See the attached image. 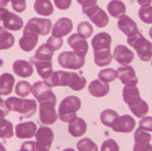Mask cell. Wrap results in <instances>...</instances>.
I'll use <instances>...</instances> for the list:
<instances>
[{
	"mask_svg": "<svg viewBox=\"0 0 152 151\" xmlns=\"http://www.w3.org/2000/svg\"><path fill=\"white\" fill-rule=\"evenodd\" d=\"M80 100L77 96H68L63 98L58 110V118L63 122H72L77 117V112L80 108Z\"/></svg>",
	"mask_w": 152,
	"mask_h": 151,
	"instance_id": "obj_1",
	"label": "cell"
},
{
	"mask_svg": "<svg viewBox=\"0 0 152 151\" xmlns=\"http://www.w3.org/2000/svg\"><path fill=\"white\" fill-rule=\"evenodd\" d=\"M8 108L10 111L18 112L21 115V117H31L37 112V102L34 100L21 98V97H9L5 101Z\"/></svg>",
	"mask_w": 152,
	"mask_h": 151,
	"instance_id": "obj_2",
	"label": "cell"
},
{
	"mask_svg": "<svg viewBox=\"0 0 152 151\" xmlns=\"http://www.w3.org/2000/svg\"><path fill=\"white\" fill-rule=\"evenodd\" d=\"M127 43L136 51L138 58L142 62L152 61V43L146 39L140 32L132 37H128Z\"/></svg>",
	"mask_w": 152,
	"mask_h": 151,
	"instance_id": "obj_3",
	"label": "cell"
},
{
	"mask_svg": "<svg viewBox=\"0 0 152 151\" xmlns=\"http://www.w3.org/2000/svg\"><path fill=\"white\" fill-rule=\"evenodd\" d=\"M84 57L77 54L75 52H63L58 56L59 66L66 69H80L84 66Z\"/></svg>",
	"mask_w": 152,
	"mask_h": 151,
	"instance_id": "obj_4",
	"label": "cell"
},
{
	"mask_svg": "<svg viewBox=\"0 0 152 151\" xmlns=\"http://www.w3.org/2000/svg\"><path fill=\"white\" fill-rule=\"evenodd\" d=\"M57 101H48L39 103V120L43 125H53L58 120V113L56 111Z\"/></svg>",
	"mask_w": 152,
	"mask_h": 151,
	"instance_id": "obj_5",
	"label": "cell"
},
{
	"mask_svg": "<svg viewBox=\"0 0 152 151\" xmlns=\"http://www.w3.org/2000/svg\"><path fill=\"white\" fill-rule=\"evenodd\" d=\"M54 140V133L50 127L42 126L35 133V144L38 151H49Z\"/></svg>",
	"mask_w": 152,
	"mask_h": 151,
	"instance_id": "obj_6",
	"label": "cell"
},
{
	"mask_svg": "<svg viewBox=\"0 0 152 151\" xmlns=\"http://www.w3.org/2000/svg\"><path fill=\"white\" fill-rule=\"evenodd\" d=\"M33 96L35 97V100L39 102H48V101H57V96L53 93L52 87H49L44 81H38L33 84L31 88Z\"/></svg>",
	"mask_w": 152,
	"mask_h": 151,
	"instance_id": "obj_7",
	"label": "cell"
},
{
	"mask_svg": "<svg viewBox=\"0 0 152 151\" xmlns=\"http://www.w3.org/2000/svg\"><path fill=\"white\" fill-rule=\"evenodd\" d=\"M26 26L31 29L38 35H47L52 32V21L48 18H31L26 23Z\"/></svg>",
	"mask_w": 152,
	"mask_h": 151,
	"instance_id": "obj_8",
	"label": "cell"
},
{
	"mask_svg": "<svg viewBox=\"0 0 152 151\" xmlns=\"http://www.w3.org/2000/svg\"><path fill=\"white\" fill-rule=\"evenodd\" d=\"M136 127V121L132 116L129 115H123L118 116L117 120L113 122L111 128L115 132H123V133H129L134 130Z\"/></svg>",
	"mask_w": 152,
	"mask_h": 151,
	"instance_id": "obj_9",
	"label": "cell"
},
{
	"mask_svg": "<svg viewBox=\"0 0 152 151\" xmlns=\"http://www.w3.org/2000/svg\"><path fill=\"white\" fill-rule=\"evenodd\" d=\"M38 38H39V35L35 32H33L26 25H24L23 37L19 39V47L24 52H31L38 44Z\"/></svg>",
	"mask_w": 152,
	"mask_h": 151,
	"instance_id": "obj_10",
	"label": "cell"
},
{
	"mask_svg": "<svg viewBox=\"0 0 152 151\" xmlns=\"http://www.w3.org/2000/svg\"><path fill=\"white\" fill-rule=\"evenodd\" d=\"M113 59L119 63L121 66H126V64H131L134 59L133 52L126 45H116L113 49Z\"/></svg>",
	"mask_w": 152,
	"mask_h": 151,
	"instance_id": "obj_11",
	"label": "cell"
},
{
	"mask_svg": "<svg viewBox=\"0 0 152 151\" xmlns=\"http://www.w3.org/2000/svg\"><path fill=\"white\" fill-rule=\"evenodd\" d=\"M117 76H118V79L124 86H137L138 83V79L136 77V71L129 64L119 67L117 69Z\"/></svg>",
	"mask_w": 152,
	"mask_h": 151,
	"instance_id": "obj_12",
	"label": "cell"
},
{
	"mask_svg": "<svg viewBox=\"0 0 152 151\" xmlns=\"http://www.w3.org/2000/svg\"><path fill=\"white\" fill-rule=\"evenodd\" d=\"M68 44L73 49V52H75L77 54L82 56V57H86L87 52H88V43H87L86 38H83L82 35H79L78 33L69 35Z\"/></svg>",
	"mask_w": 152,
	"mask_h": 151,
	"instance_id": "obj_13",
	"label": "cell"
},
{
	"mask_svg": "<svg viewBox=\"0 0 152 151\" xmlns=\"http://www.w3.org/2000/svg\"><path fill=\"white\" fill-rule=\"evenodd\" d=\"M73 28V23L69 18H61L56 21V24L52 28V34L53 37L57 38H63L64 35H68Z\"/></svg>",
	"mask_w": 152,
	"mask_h": 151,
	"instance_id": "obj_14",
	"label": "cell"
},
{
	"mask_svg": "<svg viewBox=\"0 0 152 151\" xmlns=\"http://www.w3.org/2000/svg\"><path fill=\"white\" fill-rule=\"evenodd\" d=\"M69 77H70V72L56 71V72H53L50 77L45 79L44 82L49 86V87H66V86H68Z\"/></svg>",
	"mask_w": 152,
	"mask_h": 151,
	"instance_id": "obj_15",
	"label": "cell"
},
{
	"mask_svg": "<svg viewBox=\"0 0 152 151\" xmlns=\"http://www.w3.org/2000/svg\"><path fill=\"white\" fill-rule=\"evenodd\" d=\"M118 29L121 30L124 35H127V38L138 33V26L136 24V21L129 18L128 15H122V17L118 19Z\"/></svg>",
	"mask_w": 152,
	"mask_h": 151,
	"instance_id": "obj_16",
	"label": "cell"
},
{
	"mask_svg": "<svg viewBox=\"0 0 152 151\" xmlns=\"http://www.w3.org/2000/svg\"><path fill=\"white\" fill-rule=\"evenodd\" d=\"M111 43H112V38L111 35L106 33V32H101V33L96 34L92 39V47L93 51H104V49H111Z\"/></svg>",
	"mask_w": 152,
	"mask_h": 151,
	"instance_id": "obj_17",
	"label": "cell"
},
{
	"mask_svg": "<svg viewBox=\"0 0 152 151\" xmlns=\"http://www.w3.org/2000/svg\"><path fill=\"white\" fill-rule=\"evenodd\" d=\"M37 131L38 128L34 122H23L15 127V136L18 139H30L35 136Z\"/></svg>",
	"mask_w": 152,
	"mask_h": 151,
	"instance_id": "obj_18",
	"label": "cell"
},
{
	"mask_svg": "<svg viewBox=\"0 0 152 151\" xmlns=\"http://www.w3.org/2000/svg\"><path fill=\"white\" fill-rule=\"evenodd\" d=\"M13 71L15 74L21 78H28L30 76H33L34 68L30 62L23 61V59H18V61H15L13 64Z\"/></svg>",
	"mask_w": 152,
	"mask_h": 151,
	"instance_id": "obj_19",
	"label": "cell"
},
{
	"mask_svg": "<svg viewBox=\"0 0 152 151\" xmlns=\"http://www.w3.org/2000/svg\"><path fill=\"white\" fill-rule=\"evenodd\" d=\"M122 97H123V101L128 105V107L142 100L137 86H124L122 91Z\"/></svg>",
	"mask_w": 152,
	"mask_h": 151,
	"instance_id": "obj_20",
	"label": "cell"
},
{
	"mask_svg": "<svg viewBox=\"0 0 152 151\" xmlns=\"http://www.w3.org/2000/svg\"><path fill=\"white\" fill-rule=\"evenodd\" d=\"M3 26L5 29H8V30H14V32H17V30H20L21 28H23V19H21L19 15L17 14H14L12 12H9L7 15H5V18L3 19Z\"/></svg>",
	"mask_w": 152,
	"mask_h": 151,
	"instance_id": "obj_21",
	"label": "cell"
},
{
	"mask_svg": "<svg viewBox=\"0 0 152 151\" xmlns=\"http://www.w3.org/2000/svg\"><path fill=\"white\" fill-rule=\"evenodd\" d=\"M88 91L93 97H104L110 93V86L99 79H94L89 83Z\"/></svg>",
	"mask_w": 152,
	"mask_h": 151,
	"instance_id": "obj_22",
	"label": "cell"
},
{
	"mask_svg": "<svg viewBox=\"0 0 152 151\" xmlns=\"http://www.w3.org/2000/svg\"><path fill=\"white\" fill-rule=\"evenodd\" d=\"M87 131V123L83 118L75 117L72 122H69L68 126V132L72 135L73 137H80L83 136Z\"/></svg>",
	"mask_w": 152,
	"mask_h": 151,
	"instance_id": "obj_23",
	"label": "cell"
},
{
	"mask_svg": "<svg viewBox=\"0 0 152 151\" xmlns=\"http://www.w3.org/2000/svg\"><path fill=\"white\" fill-rule=\"evenodd\" d=\"M88 18L93 21V24L97 25L98 28H104V26L108 25V21H110V18H108L107 13L103 9H101L99 7L96 8L93 10V13H91L88 15Z\"/></svg>",
	"mask_w": 152,
	"mask_h": 151,
	"instance_id": "obj_24",
	"label": "cell"
},
{
	"mask_svg": "<svg viewBox=\"0 0 152 151\" xmlns=\"http://www.w3.org/2000/svg\"><path fill=\"white\" fill-rule=\"evenodd\" d=\"M15 83L14 76L10 73H3L0 76V96H8L12 93Z\"/></svg>",
	"mask_w": 152,
	"mask_h": 151,
	"instance_id": "obj_25",
	"label": "cell"
},
{
	"mask_svg": "<svg viewBox=\"0 0 152 151\" xmlns=\"http://www.w3.org/2000/svg\"><path fill=\"white\" fill-rule=\"evenodd\" d=\"M34 10L38 15L49 17L53 14L54 8L50 0H35L34 1Z\"/></svg>",
	"mask_w": 152,
	"mask_h": 151,
	"instance_id": "obj_26",
	"label": "cell"
},
{
	"mask_svg": "<svg viewBox=\"0 0 152 151\" xmlns=\"http://www.w3.org/2000/svg\"><path fill=\"white\" fill-rule=\"evenodd\" d=\"M30 63L35 66L38 74L43 78V81L48 79L53 73V66L52 62H40V61H30Z\"/></svg>",
	"mask_w": 152,
	"mask_h": 151,
	"instance_id": "obj_27",
	"label": "cell"
},
{
	"mask_svg": "<svg viewBox=\"0 0 152 151\" xmlns=\"http://www.w3.org/2000/svg\"><path fill=\"white\" fill-rule=\"evenodd\" d=\"M107 10L110 15H112L113 18H121L122 15L126 13V5H124L121 0H111L107 5Z\"/></svg>",
	"mask_w": 152,
	"mask_h": 151,
	"instance_id": "obj_28",
	"label": "cell"
},
{
	"mask_svg": "<svg viewBox=\"0 0 152 151\" xmlns=\"http://www.w3.org/2000/svg\"><path fill=\"white\" fill-rule=\"evenodd\" d=\"M15 38L10 33L8 29H5L4 26H0V51L9 49L14 45Z\"/></svg>",
	"mask_w": 152,
	"mask_h": 151,
	"instance_id": "obj_29",
	"label": "cell"
},
{
	"mask_svg": "<svg viewBox=\"0 0 152 151\" xmlns=\"http://www.w3.org/2000/svg\"><path fill=\"white\" fill-rule=\"evenodd\" d=\"M53 52L45 44H42L35 51V54L30 58V61H40V62H52Z\"/></svg>",
	"mask_w": 152,
	"mask_h": 151,
	"instance_id": "obj_30",
	"label": "cell"
},
{
	"mask_svg": "<svg viewBox=\"0 0 152 151\" xmlns=\"http://www.w3.org/2000/svg\"><path fill=\"white\" fill-rule=\"evenodd\" d=\"M113 59V56L111 53V49H104V51H97L94 52V63L98 67H104L108 66Z\"/></svg>",
	"mask_w": 152,
	"mask_h": 151,
	"instance_id": "obj_31",
	"label": "cell"
},
{
	"mask_svg": "<svg viewBox=\"0 0 152 151\" xmlns=\"http://www.w3.org/2000/svg\"><path fill=\"white\" fill-rule=\"evenodd\" d=\"M87 86V79L78 73L70 72V77H69V82H68V87H70L73 91H82Z\"/></svg>",
	"mask_w": 152,
	"mask_h": 151,
	"instance_id": "obj_32",
	"label": "cell"
},
{
	"mask_svg": "<svg viewBox=\"0 0 152 151\" xmlns=\"http://www.w3.org/2000/svg\"><path fill=\"white\" fill-rule=\"evenodd\" d=\"M129 110H131V112L133 113V116L142 118L148 113V103L146 101L141 100L137 102V103L129 106Z\"/></svg>",
	"mask_w": 152,
	"mask_h": 151,
	"instance_id": "obj_33",
	"label": "cell"
},
{
	"mask_svg": "<svg viewBox=\"0 0 152 151\" xmlns=\"http://www.w3.org/2000/svg\"><path fill=\"white\" fill-rule=\"evenodd\" d=\"M15 130L13 128V123L5 120V118H0V137L1 139H10L13 137Z\"/></svg>",
	"mask_w": 152,
	"mask_h": 151,
	"instance_id": "obj_34",
	"label": "cell"
},
{
	"mask_svg": "<svg viewBox=\"0 0 152 151\" xmlns=\"http://www.w3.org/2000/svg\"><path fill=\"white\" fill-rule=\"evenodd\" d=\"M116 78H118L117 69H113V68H103L98 73V79L102 81V82H104V83L113 82Z\"/></svg>",
	"mask_w": 152,
	"mask_h": 151,
	"instance_id": "obj_35",
	"label": "cell"
},
{
	"mask_svg": "<svg viewBox=\"0 0 152 151\" xmlns=\"http://www.w3.org/2000/svg\"><path fill=\"white\" fill-rule=\"evenodd\" d=\"M31 88H33V86H31L29 82H26V81H20V82H18L17 86H15V93H17L18 97L25 98L26 96H29L31 93Z\"/></svg>",
	"mask_w": 152,
	"mask_h": 151,
	"instance_id": "obj_36",
	"label": "cell"
},
{
	"mask_svg": "<svg viewBox=\"0 0 152 151\" xmlns=\"http://www.w3.org/2000/svg\"><path fill=\"white\" fill-rule=\"evenodd\" d=\"M117 117H118V113L116 111L108 108V110H104V111L101 113V122L104 126L111 127L113 125V122L117 120Z\"/></svg>",
	"mask_w": 152,
	"mask_h": 151,
	"instance_id": "obj_37",
	"label": "cell"
},
{
	"mask_svg": "<svg viewBox=\"0 0 152 151\" xmlns=\"http://www.w3.org/2000/svg\"><path fill=\"white\" fill-rule=\"evenodd\" d=\"M77 149L78 151H98V146L96 145V142L88 137H83L82 140H79L77 144Z\"/></svg>",
	"mask_w": 152,
	"mask_h": 151,
	"instance_id": "obj_38",
	"label": "cell"
},
{
	"mask_svg": "<svg viewBox=\"0 0 152 151\" xmlns=\"http://www.w3.org/2000/svg\"><path fill=\"white\" fill-rule=\"evenodd\" d=\"M151 141H152V136L148 131H145L141 127H138L134 131V144H143V142H151Z\"/></svg>",
	"mask_w": 152,
	"mask_h": 151,
	"instance_id": "obj_39",
	"label": "cell"
},
{
	"mask_svg": "<svg viewBox=\"0 0 152 151\" xmlns=\"http://www.w3.org/2000/svg\"><path fill=\"white\" fill-rule=\"evenodd\" d=\"M138 17L140 19L146 24H152V7H141L138 10Z\"/></svg>",
	"mask_w": 152,
	"mask_h": 151,
	"instance_id": "obj_40",
	"label": "cell"
},
{
	"mask_svg": "<svg viewBox=\"0 0 152 151\" xmlns=\"http://www.w3.org/2000/svg\"><path fill=\"white\" fill-rule=\"evenodd\" d=\"M77 32L79 35H82L83 38H88L93 34V28H92V25L88 23V21H80L77 26Z\"/></svg>",
	"mask_w": 152,
	"mask_h": 151,
	"instance_id": "obj_41",
	"label": "cell"
},
{
	"mask_svg": "<svg viewBox=\"0 0 152 151\" xmlns=\"http://www.w3.org/2000/svg\"><path fill=\"white\" fill-rule=\"evenodd\" d=\"M45 45L49 48L52 52H56L58 49H61L63 45V38H57V37H49L48 40L45 42Z\"/></svg>",
	"mask_w": 152,
	"mask_h": 151,
	"instance_id": "obj_42",
	"label": "cell"
},
{
	"mask_svg": "<svg viewBox=\"0 0 152 151\" xmlns=\"http://www.w3.org/2000/svg\"><path fill=\"white\" fill-rule=\"evenodd\" d=\"M101 151H119V146L115 140L107 139L106 141H103L101 146Z\"/></svg>",
	"mask_w": 152,
	"mask_h": 151,
	"instance_id": "obj_43",
	"label": "cell"
},
{
	"mask_svg": "<svg viewBox=\"0 0 152 151\" xmlns=\"http://www.w3.org/2000/svg\"><path fill=\"white\" fill-rule=\"evenodd\" d=\"M138 125H140V127L142 128V130L148 131V132H152V117H151V116H145V117H142Z\"/></svg>",
	"mask_w": 152,
	"mask_h": 151,
	"instance_id": "obj_44",
	"label": "cell"
},
{
	"mask_svg": "<svg viewBox=\"0 0 152 151\" xmlns=\"http://www.w3.org/2000/svg\"><path fill=\"white\" fill-rule=\"evenodd\" d=\"M12 7L15 13H23L26 8V1L25 0H10Z\"/></svg>",
	"mask_w": 152,
	"mask_h": 151,
	"instance_id": "obj_45",
	"label": "cell"
},
{
	"mask_svg": "<svg viewBox=\"0 0 152 151\" xmlns=\"http://www.w3.org/2000/svg\"><path fill=\"white\" fill-rule=\"evenodd\" d=\"M54 4L56 7L61 10H67L70 8V4H72V0H54Z\"/></svg>",
	"mask_w": 152,
	"mask_h": 151,
	"instance_id": "obj_46",
	"label": "cell"
},
{
	"mask_svg": "<svg viewBox=\"0 0 152 151\" xmlns=\"http://www.w3.org/2000/svg\"><path fill=\"white\" fill-rule=\"evenodd\" d=\"M133 151H152V145H151V142L134 144Z\"/></svg>",
	"mask_w": 152,
	"mask_h": 151,
	"instance_id": "obj_47",
	"label": "cell"
},
{
	"mask_svg": "<svg viewBox=\"0 0 152 151\" xmlns=\"http://www.w3.org/2000/svg\"><path fill=\"white\" fill-rule=\"evenodd\" d=\"M20 149L24 150V151H38L37 144L34 141H26V142H24L23 145H21Z\"/></svg>",
	"mask_w": 152,
	"mask_h": 151,
	"instance_id": "obj_48",
	"label": "cell"
},
{
	"mask_svg": "<svg viewBox=\"0 0 152 151\" xmlns=\"http://www.w3.org/2000/svg\"><path fill=\"white\" fill-rule=\"evenodd\" d=\"M9 112H10V110L8 108L5 101H3L1 103H0V118H5V116H8Z\"/></svg>",
	"mask_w": 152,
	"mask_h": 151,
	"instance_id": "obj_49",
	"label": "cell"
},
{
	"mask_svg": "<svg viewBox=\"0 0 152 151\" xmlns=\"http://www.w3.org/2000/svg\"><path fill=\"white\" fill-rule=\"evenodd\" d=\"M9 13V10L7 8H0V20L3 21V19L5 18V15Z\"/></svg>",
	"mask_w": 152,
	"mask_h": 151,
	"instance_id": "obj_50",
	"label": "cell"
},
{
	"mask_svg": "<svg viewBox=\"0 0 152 151\" xmlns=\"http://www.w3.org/2000/svg\"><path fill=\"white\" fill-rule=\"evenodd\" d=\"M137 3L141 5V7H148V5H151L152 0H137Z\"/></svg>",
	"mask_w": 152,
	"mask_h": 151,
	"instance_id": "obj_51",
	"label": "cell"
},
{
	"mask_svg": "<svg viewBox=\"0 0 152 151\" xmlns=\"http://www.w3.org/2000/svg\"><path fill=\"white\" fill-rule=\"evenodd\" d=\"M10 3V0H0V8H5Z\"/></svg>",
	"mask_w": 152,
	"mask_h": 151,
	"instance_id": "obj_52",
	"label": "cell"
},
{
	"mask_svg": "<svg viewBox=\"0 0 152 151\" xmlns=\"http://www.w3.org/2000/svg\"><path fill=\"white\" fill-rule=\"evenodd\" d=\"M77 1H78L80 5H83V4H86V3H91V1H96V3H97V0H77Z\"/></svg>",
	"mask_w": 152,
	"mask_h": 151,
	"instance_id": "obj_53",
	"label": "cell"
},
{
	"mask_svg": "<svg viewBox=\"0 0 152 151\" xmlns=\"http://www.w3.org/2000/svg\"><path fill=\"white\" fill-rule=\"evenodd\" d=\"M0 151H7V149H5V146L1 142H0Z\"/></svg>",
	"mask_w": 152,
	"mask_h": 151,
	"instance_id": "obj_54",
	"label": "cell"
},
{
	"mask_svg": "<svg viewBox=\"0 0 152 151\" xmlns=\"http://www.w3.org/2000/svg\"><path fill=\"white\" fill-rule=\"evenodd\" d=\"M63 151H75L74 149H70V147H68V149H64Z\"/></svg>",
	"mask_w": 152,
	"mask_h": 151,
	"instance_id": "obj_55",
	"label": "cell"
},
{
	"mask_svg": "<svg viewBox=\"0 0 152 151\" xmlns=\"http://www.w3.org/2000/svg\"><path fill=\"white\" fill-rule=\"evenodd\" d=\"M150 37H151V39H152V28L150 29Z\"/></svg>",
	"mask_w": 152,
	"mask_h": 151,
	"instance_id": "obj_56",
	"label": "cell"
},
{
	"mask_svg": "<svg viewBox=\"0 0 152 151\" xmlns=\"http://www.w3.org/2000/svg\"><path fill=\"white\" fill-rule=\"evenodd\" d=\"M1 102H3V100H1V97H0V103H1Z\"/></svg>",
	"mask_w": 152,
	"mask_h": 151,
	"instance_id": "obj_57",
	"label": "cell"
},
{
	"mask_svg": "<svg viewBox=\"0 0 152 151\" xmlns=\"http://www.w3.org/2000/svg\"><path fill=\"white\" fill-rule=\"evenodd\" d=\"M18 151H24V150H21V149H20V150H18Z\"/></svg>",
	"mask_w": 152,
	"mask_h": 151,
	"instance_id": "obj_58",
	"label": "cell"
}]
</instances>
